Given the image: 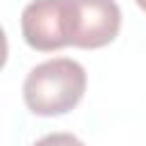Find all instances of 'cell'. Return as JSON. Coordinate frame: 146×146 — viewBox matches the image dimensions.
Listing matches in <instances>:
<instances>
[{
    "label": "cell",
    "mask_w": 146,
    "mask_h": 146,
    "mask_svg": "<svg viewBox=\"0 0 146 146\" xmlns=\"http://www.w3.org/2000/svg\"><path fill=\"white\" fill-rule=\"evenodd\" d=\"M87 89V71L80 62L57 57L36 64L23 82V100L36 116L71 112Z\"/></svg>",
    "instance_id": "obj_1"
},
{
    "label": "cell",
    "mask_w": 146,
    "mask_h": 146,
    "mask_svg": "<svg viewBox=\"0 0 146 146\" xmlns=\"http://www.w3.org/2000/svg\"><path fill=\"white\" fill-rule=\"evenodd\" d=\"M121 30V9L114 0H68V46L103 48Z\"/></svg>",
    "instance_id": "obj_2"
},
{
    "label": "cell",
    "mask_w": 146,
    "mask_h": 146,
    "mask_svg": "<svg viewBox=\"0 0 146 146\" xmlns=\"http://www.w3.org/2000/svg\"><path fill=\"white\" fill-rule=\"evenodd\" d=\"M21 32L34 50L68 46V0H32L21 14Z\"/></svg>",
    "instance_id": "obj_3"
},
{
    "label": "cell",
    "mask_w": 146,
    "mask_h": 146,
    "mask_svg": "<svg viewBox=\"0 0 146 146\" xmlns=\"http://www.w3.org/2000/svg\"><path fill=\"white\" fill-rule=\"evenodd\" d=\"M32 146H84V144L71 132H50V135L36 139Z\"/></svg>",
    "instance_id": "obj_4"
},
{
    "label": "cell",
    "mask_w": 146,
    "mask_h": 146,
    "mask_svg": "<svg viewBox=\"0 0 146 146\" xmlns=\"http://www.w3.org/2000/svg\"><path fill=\"white\" fill-rule=\"evenodd\" d=\"M135 2H137V5H139V7L144 9V11H146V0H135Z\"/></svg>",
    "instance_id": "obj_5"
}]
</instances>
